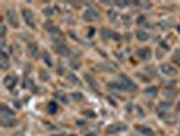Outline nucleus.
<instances>
[{
  "label": "nucleus",
  "instance_id": "f257e3e1",
  "mask_svg": "<svg viewBox=\"0 0 180 136\" xmlns=\"http://www.w3.org/2000/svg\"><path fill=\"white\" fill-rule=\"evenodd\" d=\"M119 82L123 86V90H129V91H135L137 90V84L127 75H125V74H120L119 75Z\"/></svg>",
  "mask_w": 180,
  "mask_h": 136
},
{
  "label": "nucleus",
  "instance_id": "423d86ee",
  "mask_svg": "<svg viewBox=\"0 0 180 136\" xmlns=\"http://www.w3.org/2000/svg\"><path fill=\"white\" fill-rule=\"evenodd\" d=\"M3 83H4V86H6V89L12 90L15 86H16V83H18V78H16L15 75H7L6 78H4Z\"/></svg>",
  "mask_w": 180,
  "mask_h": 136
},
{
  "label": "nucleus",
  "instance_id": "c756f323",
  "mask_svg": "<svg viewBox=\"0 0 180 136\" xmlns=\"http://www.w3.org/2000/svg\"><path fill=\"white\" fill-rule=\"evenodd\" d=\"M54 12V10H50V8H47V10H45V14L46 15H52Z\"/></svg>",
  "mask_w": 180,
  "mask_h": 136
},
{
  "label": "nucleus",
  "instance_id": "f8f14e48",
  "mask_svg": "<svg viewBox=\"0 0 180 136\" xmlns=\"http://www.w3.org/2000/svg\"><path fill=\"white\" fill-rule=\"evenodd\" d=\"M137 131L141 133V135H144V136H153V135H154V131H153L152 128H149V127H145V125L137 127Z\"/></svg>",
  "mask_w": 180,
  "mask_h": 136
},
{
  "label": "nucleus",
  "instance_id": "412c9836",
  "mask_svg": "<svg viewBox=\"0 0 180 136\" xmlns=\"http://www.w3.org/2000/svg\"><path fill=\"white\" fill-rule=\"evenodd\" d=\"M85 80H87V82L89 83V86H92V87H94V86L96 84V83H95V79L92 78V76L89 75V74H85Z\"/></svg>",
  "mask_w": 180,
  "mask_h": 136
},
{
  "label": "nucleus",
  "instance_id": "6ab92c4d",
  "mask_svg": "<svg viewBox=\"0 0 180 136\" xmlns=\"http://www.w3.org/2000/svg\"><path fill=\"white\" fill-rule=\"evenodd\" d=\"M43 59H45V63H46V65H47V67H52V65H53L52 59H50V54L47 53V52H45V53H43Z\"/></svg>",
  "mask_w": 180,
  "mask_h": 136
},
{
  "label": "nucleus",
  "instance_id": "2eb2a0df",
  "mask_svg": "<svg viewBox=\"0 0 180 136\" xmlns=\"http://www.w3.org/2000/svg\"><path fill=\"white\" fill-rule=\"evenodd\" d=\"M172 63L176 67H180V49H177L175 53H173V56H172Z\"/></svg>",
  "mask_w": 180,
  "mask_h": 136
},
{
  "label": "nucleus",
  "instance_id": "72a5a7b5",
  "mask_svg": "<svg viewBox=\"0 0 180 136\" xmlns=\"http://www.w3.org/2000/svg\"><path fill=\"white\" fill-rule=\"evenodd\" d=\"M179 110H180V102H179Z\"/></svg>",
  "mask_w": 180,
  "mask_h": 136
},
{
  "label": "nucleus",
  "instance_id": "cd10ccee",
  "mask_svg": "<svg viewBox=\"0 0 180 136\" xmlns=\"http://www.w3.org/2000/svg\"><path fill=\"white\" fill-rule=\"evenodd\" d=\"M160 106H161L162 109H168V107H169V104H168V102H161Z\"/></svg>",
  "mask_w": 180,
  "mask_h": 136
},
{
  "label": "nucleus",
  "instance_id": "9b49d317",
  "mask_svg": "<svg viewBox=\"0 0 180 136\" xmlns=\"http://www.w3.org/2000/svg\"><path fill=\"white\" fill-rule=\"evenodd\" d=\"M54 50L58 54H69V48L65 44H56L54 45Z\"/></svg>",
  "mask_w": 180,
  "mask_h": 136
},
{
  "label": "nucleus",
  "instance_id": "f03ea898",
  "mask_svg": "<svg viewBox=\"0 0 180 136\" xmlns=\"http://www.w3.org/2000/svg\"><path fill=\"white\" fill-rule=\"evenodd\" d=\"M100 16V14L95 8H88V10L85 11L84 14H83V19L85 22H94V21H98Z\"/></svg>",
  "mask_w": 180,
  "mask_h": 136
},
{
  "label": "nucleus",
  "instance_id": "473e14b6",
  "mask_svg": "<svg viewBox=\"0 0 180 136\" xmlns=\"http://www.w3.org/2000/svg\"><path fill=\"white\" fill-rule=\"evenodd\" d=\"M177 30H179V33H180V26H179V27H177Z\"/></svg>",
  "mask_w": 180,
  "mask_h": 136
},
{
  "label": "nucleus",
  "instance_id": "f704fd0d",
  "mask_svg": "<svg viewBox=\"0 0 180 136\" xmlns=\"http://www.w3.org/2000/svg\"><path fill=\"white\" fill-rule=\"evenodd\" d=\"M56 136H62V135H56Z\"/></svg>",
  "mask_w": 180,
  "mask_h": 136
},
{
  "label": "nucleus",
  "instance_id": "5701e85b",
  "mask_svg": "<svg viewBox=\"0 0 180 136\" xmlns=\"http://www.w3.org/2000/svg\"><path fill=\"white\" fill-rule=\"evenodd\" d=\"M56 112H57V104L56 102H50L49 104V113L53 115V113H56Z\"/></svg>",
  "mask_w": 180,
  "mask_h": 136
},
{
  "label": "nucleus",
  "instance_id": "b1692460",
  "mask_svg": "<svg viewBox=\"0 0 180 136\" xmlns=\"http://www.w3.org/2000/svg\"><path fill=\"white\" fill-rule=\"evenodd\" d=\"M164 93L167 94V97H169V98H175V97H176V91H175V90H165Z\"/></svg>",
  "mask_w": 180,
  "mask_h": 136
},
{
  "label": "nucleus",
  "instance_id": "a878e982",
  "mask_svg": "<svg viewBox=\"0 0 180 136\" xmlns=\"http://www.w3.org/2000/svg\"><path fill=\"white\" fill-rule=\"evenodd\" d=\"M118 6V7H126V6H129V3L127 1H118V3H115Z\"/></svg>",
  "mask_w": 180,
  "mask_h": 136
},
{
  "label": "nucleus",
  "instance_id": "1a4fd4ad",
  "mask_svg": "<svg viewBox=\"0 0 180 136\" xmlns=\"http://www.w3.org/2000/svg\"><path fill=\"white\" fill-rule=\"evenodd\" d=\"M0 67L3 69H7L10 67V57L4 50H1V53H0Z\"/></svg>",
  "mask_w": 180,
  "mask_h": 136
},
{
  "label": "nucleus",
  "instance_id": "7ed1b4c3",
  "mask_svg": "<svg viewBox=\"0 0 180 136\" xmlns=\"http://www.w3.org/2000/svg\"><path fill=\"white\" fill-rule=\"evenodd\" d=\"M6 19H7V22L12 26V27H18L19 26L18 16H16V14H15L14 10H7L6 11Z\"/></svg>",
  "mask_w": 180,
  "mask_h": 136
},
{
  "label": "nucleus",
  "instance_id": "a211bd4d",
  "mask_svg": "<svg viewBox=\"0 0 180 136\" xmlns=\"http://www.w3.org/2000/svg\"><path fill=\"white\" fill-rule=\"evenodd\" d=\"M67 78L69 79L72 83H74V84H80V80H79V78L74 75V74H72V72H69V74H68Z\"/></svg>",
  "mask_w": 180,
  "mask_h": 136
},
{
  "label": "nucleus",
  "instance_id": "f3484780",
  "mask_svg": "<svg viewBox=\"0 0 180 136\" xmlns=\"http://www.w3.org/2000/svg\"><path fill=\"white\" fill-rule=\"evenodd\" d=\"M28 52H30L31 56L37 57V56H38V47H37L35 44H30V45H28Z\"/></svg>",
  "mask_w": 180,
  "mask_h": 136
},
{
  "label": "nucleus",
  "instance_id": "ddd939ff",
  "mask_svg": "<svg viewBox=\"0 0 180 136\" xmlns=\"http://www.w3.org/2000/svg\"><path fill=\"white\" fill-rule=\"evenodd\" d=\"M148 97H152V98H154V97H157V94H159V89L157 87H154V86H150V87H148V89H145V91H144Z\"/></svg>",
  "mask_w": 180,
  "mask_h": 136
},
{
  "label": "nucleus",
  "instance_id": "6e6552de",
  "mask_svg": "<svg viewBox=\"0 0 180 136\" xmlns=\"http://www.w3.org/2000/svg\"><path fill=\"white\" fill-rule=\"evenodd\" d=\"M0 115H1V118H14L15 112L11 110L7 105H1L0 106Z\"/></svg>",
  "mask_w": 180,
  "mask_h": 136
},
{
  "label": "nucleus",
  "instance_id": "dca6fc26",
  "mask_svg": "<svg viewBox=\"0 0 180 136\" xmlns=\"http://www.w3.org/2000/svg\"><path fill=\"white\" fill-rule=\"evenodd\" d=\"M1 125L6 127V128H10V127H15L16 125V121H15L14 118H8L7 120H1Z\"/></svg>",
  "mask_w": 180,
  "mask_h": 136
},
{
  "label": "nucleus",
  "instance_id": "4be33fe9",
  "mask_svg": "<svg viewBox=\"0 0 180 136\" xmlns=\"http://www.w3.org/2000/svg\"><path fill=\"white\" fill-rule=\"evenodd\" d=\"M39 78H41V80H45V82H47L50 79L49 76V72H46V71H41V75H39Z\"/></svg>",
  "mask_w": 180,
  "mask_h": 136
},
{
  "label": "nucleus",
  "instance_id": "0eeeda50",
  "mask_svg": "<svg viewBox=\"0 0 180 136\" xmlns=\"http://www.w3.org/2000/svg\"><path fill=\"white\" fill-rule=\"evenodd\" d=\"M137 56L141 60H149L152 57V49L150 48H141L137 50Z\"/></svg>",
  "mask_w": 180,
  "mask_h": 136
},
{
  "label": "nucleus",
  "instance_id": "4468645a",
  "mask_svg": "<svg viewBox=\"0 0 180 136\" xmlns=\"http://www.w3.org/2000/svg\"><path fill=\"white\" fill-rule=\"evenodd\" d=\"M137 38H138V41H148L149 34L145 31V30H138L137 31Z\"/></svg>",
  "mask_w": 180,
  "mask_h": 136
},
{
  "label": "nucleus",
  "instance_id": "aec40b11",
  "mask_svg": "<svg viewBox=\"0 0 180 136\" xmlns=\"http://www.w3.org/2000/svg\"><path fill=\"white\" fill-rule=\"evenodd\" d=\"M110 89H114V90H123V86L120 84V82L110 83Z\"/></svg>",
  "mask_w": 180,
  "mask_h": 136
},
{
  "label": "nucleus",
  "instance_id": "c85d7f7f",
  "mask_svg": "<svg viewBox=\"0 0 180 136\" xmlns=\"http://www.w3.org/2000/svg\"><path fill=\"white\" fill-rule=\"evenodd\" d=\"M6 31H7V30H6V26L1 25V38H4V36H6Z\"/></svg>",
  "mask_w": 180,
  "mask_h": 136
},
{
  "label": "nucleus",
  "instance_id": "20e7f679",
  "mask_svg": "<svg viewBox=\"0 0 180 136\" xmlns=\"http://www.w3.org/2000/svg\"><path fill=\"white\" fill-rule=\"evenodd\" d=\"M22 16H23V19H25L27 26H30V27H35V21H34V14H33V11L23 10L22 11Z\"/></svg>",
  "mask_w": 180,
  "mask_h": 136
},
{
  "label": "nucleus",
  "instance_id": "7c9ffc66",
  "mask_svg": "<svg viewBox=\"0 0 180 136\" xmlns=\"http://www.w3.org/2000/svg\"><path fill=\"white\" fill-rule=\"evenodd\" d=\"M85 136H96L95 133H92V132H88V133H85Z\"/></svg>",
  "mask_w": 180,
  "mask_h": 136
},
{
  "label": "nucleus",
  "instance_id": "2f4dec72",
  "mask_svg": "<svg viewBox=\"0 0 180 136\" xmlns=\"http://www.w3.org/2000/svg\"><path fill=\"white\" fill-rule=\"evenodd\" d=\"M68 136H77V135H74V133H71V135H68Z\"/></svg>",
  "mask_w": 180,
  "mask_h": 136
},
{
  "label": "nucleus",
  "instance_id": "39448f33",
  "mask_svg": "<svg viewBox=\"0 0 180 136\" xmlns=\"http://www.w3.org/2000/svg\"><path fill=\"white\" fill-rule=\"evenodd\" d=\"M160 71L164 74V75L167 76H175L177 74V69L173 65L168 64V63H164V64L160 65Z\"/></svg>",
  "mask_w": 180,
  "mask_h": 136
},
{
  "label": "nucleus",
  "instance_id": "9d476101",
  "mask_svg": "<svg viewBox=\"0 0 180 136\" xmlns=\"http://www.w3.org/2000/svg\"><path fill=\"white\" fill-rule=\"evenodd\" d=\"M125 129H126V127H125L123 124H113V125H110L108 128H107V133L122 132V131H125Z\"/></svg>",
  "mask_w": 180,
  "mask_h": 136
},
{
  "label": "nucleus",
  "instance_id": "393cba45",
  "mask_svg": "<svg viewBox=\"0 0 180 136\" xmlns=\"http://www.w3.org/2000/svg\"><path fill=\"white\" fill-rule=\"evenodd\" d=\"M73 99L81 101V99H83V94H80V93H74V94H73Z\"/></svg>",
  "mask_w": 180,
  "mask_h": 136
},
{
  "label": "nucleus",
  "instance_id": "bb28decb",
  "mask_svg": "<svg viewBox=\"0 0 180 136\" xmlns=\"http://www.w3.org/2000/svg\"><path fill=\"white\" fill-rule=\"evenodd\" d=\"M108 15H110V18H111V21H115V18H117V14H115V12H114V11H110L108 12Z\"/></svg>",
  "mask_w": 180,
  "mask_h": 136
}]
</instances>
